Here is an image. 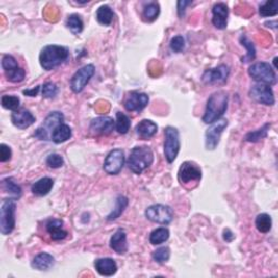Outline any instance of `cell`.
Wrapping results in <instances>:
<instances>
[{
	"mask_svg": "<svg viewBox=\"0 0 278 278\" xmlns=\"http://www.w3.org/2000/svg\"><path fill=\"white\" fill-rule=\"evenodd\" d=\"M269 128H271V124L267 123V124H265L263 126V128L259 129L258 131H254V132L248 133L245 136V140L249 141V142H258L260 140L266 138Z\"/></svg>",
	"mask_w": 278,
	"mask_h": 278,
	"instance_id": "obj_34",
	"label": "cell"
},
{
	"mask_svg": "<svg viewBox=\"0 0 278 278\" xmlns=\"http://www.w3.org/2000/svg\"><path fill=\"white\" fill-rule=\"evenodd\" d=\"M230 72L229 66L221 64L217 67H214V69L207 70L202 75L201 80L205 84H210V85H212V84H223L229 79Z\"/></svg>",
	"mask_w": 278,
	"mask_h": 278,
	"instance_id": "obj_14",
	"label": "cell"
},
{
	"mask_svg": "<svg viewBox=\"0 0 278 278\" xmlns=\"http://www.w3.org/2000/svg\"><path fill=\"white\" fill-rule=\"evenodd\" d=\"M54 180L50 178H44L33 184L32 192L37 197L47 196L54 187Z\"/></svg>",
	"mask_w": 278,
	"mask_h": 278,
	"instance_id": "obj_25",
	"label": "cell"
},
{
	"mask_svg": "<svg viewBox=\"0 0 278 278\" xmlns=\"http://www.w3.org/2000/svg\"><path fill=\"white\" fill-rule=\"evenodd\" d=\"M164 156L168 163H173L178 158L181 150L180 132L173 126H167L164 131Z\"/></svg>",
	"mask_w": 278,
	"mask_h": 278,
	"instance_id": "obj_6",
	"label": "cell"
},
{
	"mask_svg": "<svg viewBox=\"0 0 278 278\" xmlns=\"http://www.w3.org/2000/svg\"><path fill=\"white\" fill-rule=\"evenodd\" d=\"M3 191L9 195V199L19 200L22 196V188L12 179H5L2 182Z\"/></svg>",
	"mask_w": 278,
	"mask_h": 278,
	"instance_id": "obj_26",
	"label": "cell"
},
{
	"mask_svg": "<svg viewBox=\"0 0 278 278\" xmlns=\"http://www.w3.org/2000/svg\"><path fill=\"white\" fill-rule=\"evenodd\" d=\"M168 238H170V231L165 229V227H159V229L151 232L149 236V241L151 245L157 246L164 243Z\"/></svg>",
	"mask_w": 278,
	"mask_h": 278,
	"instance_id": "obj_28",
	"label": "cell"
},
{
	"mask_svg": "<svg viewBox=\"0 0 278 278\" xmlns=\"http://www.w3.org/2000/svg\"><path fill=\"white\" fill-rule=\"evenodd\" d=\"M115 129L120 134H128L131 129V120L128 115L122 112H116Z\"/></svg>",
	"mask_w": 278,
	"mask_h": 278,
	"instance_id": "obj_33",
	"label": "cell"
},
{
	"mask_svg": "<svg viewBox=\"0 0 278 278\" xmlns=\"http://www.w3.org/2000/svg\"><path fill=\"white\" fill-rule=\"evenodd\" d=\"M160 14V6L158 3H150L148 4L144 9V18L147 22H154L158 19Z\"/></svg>",
	"mask_w": 278,
	"mask_h": 278,
	"instance_id": "obj_36",
	"label": "cell"
},
{
	"mask_svg": "<svg viewBox=\"0 0 278 278\" xmlns=\"http://www.w3.org/2000/svg\"><path fill=\"white\" fill-rule=\"evenodd\" d=\"M7 80L11 82V83H21L24 81L25 79V71L23 69H21V67H16V69L12 70V71H9V72H6L5 73Z\"/></svg>",
	"mask_w": 278,
	"mask_h": 278,
	"instance_id": "obj_39",
	"label": "cell"
},
{
	"mask_svg": "<svg viewBox=\"0 0 278 278\" xmlns=\"http://www.w3.org/2000/svg\"><path fill=\"white\" fill-rule=\"evenodd\" d=\"M248 74L252 80H255L259 84H265V85L272 86L275 85L277 82L275 70L267 62H257L250 65Z\"/></svg>",
	"mask_w": 278,
	"mask_h": 278,
	"instance_id": "obj_4",
	"label": "cell"
},
{
	"mask_svg": "<svg viewBox=\"0 0 278 278\" xmlns=\"http://www.w3.org/2000/svg\"><path fill=\"white\" fill-rule=\"evenodd\" d=\"M223 238L226 242H232L235 239V235L231 230H224Z\"/></svg>",
	"mask_w": 278,
	"mask_h": 278,
	"instance_id": "obj_47",
	"label": "cell"
},
{
	"mask_svg": "<svg viewBox=\"0 0 278 278\" xmlns=\"http://www.w3.org/2000/svg\"><path fill=\"white\" fill-rule=\"evenodd\" d=\"M124 163V151L122 149H114L107 156L104 163V170L109 175H117L122 171Z\"/></svg>",
	"mask_w": 278,
	"mask_h": 278,
	"instance_id": "obj_11",
	"label": "cell"
},
{
	"mask_svg": "<svg viewBox=\"0 0 278 278\" xmlns=\"http://www.w3.org/2000/svg\"><path fill=\"white\" fill-rule=\"evenodd\" d=\"M202 178L201 168L191 161L184 162L179 171V181L183 185H187L189 183L199 182Z\"/></svg>",
	"mask_w": 278,
	"mask_h": 278,
	"instance_id": "obj_12",
	"label": "cell"
},
{
	"mask_svg": "<svg viewBox=\"0 0 278 278\" xmlns=\"http://www.w3.org/2000/svg\"><path fill=\"white\" fill-rule=\"evenodd\" d=\"M128 206H129L128 198L124 197V196L117 197L115 208L113 209V211L107 216V220L108 221H115L116 218H119L122 215V213L125 211V209L128 208Z\"/></svg>",
	"mask_w": 278,
	"mask_h": 278,
	"instance_id": "obj_29",
	"label": "cell"
},
{
	"mask_svg": "<svg viewBox=\"0 0 278 278\" xmlns=\"http://www.w3.org/2000/svg\"><path fill=\"white\" fill-rule=\"evenodd\" d=\"M170 47L172 49V52H174L176 54L182 53L184 50V48H185V39H184V37L182 35L174 36L171 39Z\"/></svg>",
	"mask_w": 278,
	"mask_h": 278,
	"instance_id": "obj_43",
	"label": "cell"
},
{
	"mask_svg": "<svg viewBox=\"0 0 278 278\" xmlns=\"http://www.w3.org/2000/svg\"><path fill=\"white\" fill-rule=\"evenodd\" d=\"M95 74V65L94 64H87L85 66L81 67V69L75 73L70 82L71 89L75 94H80L86 87L87 84L89 83L90 79L94 77Z\"/></svg>",
	"mask_w": 278,
	"mask_h": 278,
	"instance_id": "obj_8",
	"label": "cell"
},
{
	"mask_svg": "<svg viewBox=\"0 0 278 278\" xmlns=\"http://www.w3.org/2000/svg\"><path fill=\"white\" fill-rule=\"evenodd\" d=\"M96 18L99 24L104 25V27H109V25H111L113 21L114 13L110 7L104 5L99 7V9L97 10V13H96Z\"/></svg>",
	"mask_w": 278,
	"mask_h": 278,
	"instance_id": "obj_27",
	"label": "cell"
},
{
	"mask_svg": "<svg viewBox=\"0 0 278 278\" xmlns=\"http://www.w3.org/2000/svg\"><path fill=\"white\" fill-rule=\"evenodd\" d=\"M2 106L7 110L16 111L20 108V98L16 96L5 95L2 97Z\"/></svg>",
	"mask_w": 278,
	"mask_h": 278,
	"instance_id": "obj_37",
	"label": "cell"
},
{
	"mask_svg": "<svg viewBox=\"0 0 278 278\" xmlns=\"http://www.w3.org/2000/svg\"><path fill=\"white\" fill-rule=\"evenodd\" d=\"M229 7L224 3H217L212 8V23L217 30H225L229 20Z\"/></svg>",
	"mask_w": 278,
	"mask_h": 278,
	"instance_id": "obj_18",
	"label": "cell"
},
{
	"mask_svg": "<svg viewBox=\"0 0 278 278\" xmlns=\"http://www.w3.org/2000/svg\"><path fill=\"white\" fill-rule=\"evenodd\" d=\"M272 225H273L272 217L271 215H268L266 213H261L256 218V226L260 233L262 234L268 233L272 230Z\"/></svg>",
	"mask_w": 278,
	"mask_h": 278,
	"instance_id": "obj_31",
	"label": "cell"
},
{
	"mask_svg": "<svg viewBox=\"0 0 278 278\" xmlns=\"http://www.w3.org/2000/svg\"><path fill=\"white\" fill-rule=\"evenodd\" d=\"M66 27L75 35H79L83 32L84 22L79 14H71L66 20Z\"/></svg>",
	"mask_w": 278,
	"mask_h": 278,
	"instance_id": "obj_32",
	"label": "cell"
},
{
	"mask_svg": "<svg viewBox=\"0 0 278 278\" xmlns=\"http://www.w3.org/2000/svg\"><path fill=\"white\" fill-rule=\"evenodd\" d=\"M40 90V86H36V87H34L32 89H27V90H23V94L25 96H29V97H35L37 96V94L39 92Z\"/></svg>",
	"mask_w": 278,
	"mask_h": 278,
	"instance_id": "obj_46",
	"label": "cell"
},
{
	"mask_svg": "<svg viewBox=\"0 0 278 278\" xmlns=\"http://www.w3.org/2000/svg\"><path fill=\"white\" fill-rule=\"evenodd\" d=\"M191 5V2H185V0H181V2L178 3V13L180 18H183V15L185 14V11H186V7Z\"/></svg>",
	"mask_w": 278,
	"mask_h": 278,
	"instance_id": "obj_45",
	"label": "cell"
},
{
	"mask_svg": "<svg viewBox=\"0 0 278 278\" xmlns=\"http://www.w3.org/2000/svg\"><path fill=\"white\" fill-rule=\"evenodd\" d=\"M12 124L19 130H27L36 122V117L27 109H19L11 114Z\"/></svg>",
	"mask_w": 278,
	"mask_h": 278,
	"instance_id": "obj_16",
	"label": "cell"
},
{
	"mask_svg": "<svg viewBox=\"0 0 278 278\" xmlns=\"http://www.w3.org/2000/svg\"><path fill=\"white\" fill-rule=\"evenodd\" d=\"M239 40H240V44L243 47H246V49H247V55L241 58V62L242 63H248V62L254 61L256 59V56H257L255 45L251 43L250 39L246 35H241Z\"/></svg>",
	"mask_w": 278,
	"mask_h": 278,
	"instance_id": "obj_30",
	"label": "cell"
},
{
	"mask_svg": "<svg viewBox=\"0 0 278 278\" xmlns=\"http://www.w3.org/2000/svg\"><path fill=\"white\" fill-rule=\"evenodd\" d=\"M249 96L251 99L257 101L258 104L264 106H274L275 105V96L271 86L265 85V84H256L252 86L249 91Z\"/></svg>",
	"mask_w": 278,
	"mask_h": 278,
	"instance_id": "obj_9",
	"label": "cell"
},
{
	"mask_svg": "<svg viewBox=\"0 0 278 278\" xmlns=\"http://www.w3.org/2000/svg\"><path fill=\"white\" fill-rule=\"evenodd\" d=\"M12 157V151L9 146H7L5 144L0 145V161L2 162H7L9 161Z\"/></svg>",
	"mask_w": 278,
	"mask_h": 278,
	"instance_id": "obj_44",
	"label": "cell"
},
{
	"mask_svg": "<svg viewBox=\"0 0 278 278\" xmlns=\"http://www.w3.org/2000/svg\"><path fill=\"white\" fill-rule=\"evenodd\" d=\"M16 204L13 199H5L0 209V232L7 236L13 232L15 227Z\"/></svg>",
	"mask_w": 278,
	"mask_h": 278,
	"instance_id": "obj_5",
	"label": "cell"
},
{
	"mask_svg": "<svg viewBox=\"0 0 278 278\" xmlns=\"http://www.w3.org/2000/svg\"><path fill=\"white\" fill-rule=\"evenodd\" d=\"M115 126V122L110 116H100L90 122L89 130L96 135H109L111 134Z\"/></svg>",
	"mask_w": 278,
	"mask_h": 278,
	"instance_id": "obj_17",
	"label": "cell"
},
{
	"mask_svg": "<svg viewBox=\"0 0 278 278\" xmlns=\"http://www.w3.org/2000/svg\"><path fill=\"white\" fill-rule=\"evenodd\" d=\"M52 140L55 144H62L72 137V129L67 124H59L52 132Z\"/></svg>",
	"mask_w": 278,
	"mask_h": 278,
	"instance_id": "obj_24",
	"label": "cell"
},
{
	"mask_svg": "<svg viewBox=\"0 0 278 278\" xmlns=\"http://www.w3.org/2000/svg\"><path fill=\"white\" fill-rule=\"evenodd\" d=\"M64 121V116L62 113L55 111L50 113L44 122V125L41 128L37 129L35 132V136L39 138L40 140H48V132L49 131H54L55 128L59 124H62Z\"/></svg>",
	"mask_w": 278,
	"mask_h": 278,
	"instance_id": "obj_15",
	"label": "cell"
},
{
	"mask_svg": "<svg viewBox=\"0 0 278 278\" xmlns=\"http://www.w3.org/2000/svg\"><path fill=\"white\" fill-rule=\"evenodd\" d=\"M46 163L50 168H59V167L63 166L64 160H63L62 156L58 155V154H53V155L48 156V158L46 160Z\"/></svg>",
	"mask_w": 278,
	"mask_h": 278,
	"instance_id": "obj_42",
	"label": "cell"
},
{
	"mask_svg": "<svg viewBox=\"0 0 278 278\" xmlns=\"http://www.w3.org/2000/svg\"><path fill=\"white\" fill-rule=\"evenodd\" d=\"M110 247L117 255H125L128 252V237H126V233L123 230L119 229L112 235L110 239Z\"/></svg>",
	"mask_w": 278,
	"mask_h": 278,
	"instance_id": "obj_20",
	"label": "cell"
},
{
	"mask_svg": "<svg viewBox=\"0 0 278 278\" xmlns=\"http://www.w3.org/2000/svg\"><path fill=\"white\" fill-rule=\"evenodd\" d=\"M46 230L52 239L56 241L63 240L67 236V232L63 230V221L57 220V218H53V220L48 221Z\"/></svg>",
	"mask_w": 278,
	"mask_h": 278,
	"instance_id": "obj_21",
	"label": "cell"
},
{
	"mask_svg": "<svg viewBox=\"0 0 278 278\" xmlns=\"http://www.w3.org/2000/svg\"><path fill=\"white\" fill-rule=\"evenodd\" d=\"M154 163V153L147 146L135 147L132 149L128 160L130 170L135 174H141Z\"/></svg>",
	"mask_w": 278,
	"mask_h": 278,
	"instance_id": "obj_3",
	"label": "cell"
},
{
	"mask_svg": "<svg viewBox=\"0 0 278 278\" xmlns=\"http://www.w3.org/2000/svg\"><path fill=\"white\" fill-rule=\"evenodd\" d=\"M55 258L52 255L47 254V252H41L33 259L31 265L37 271H48L55 265Z\"/></svg>",
	"mask_w": 278,
	"mask_h": 278,
	"instance_id": "obj_22",
	"label": "cell"
},
{
	"mask_svg": "<svg viewBox=\"0 0 278 278\" xmlns=\"http://www.w3.org/2000/svg\"><path fill=\"white\" fill-rule=\"evenodd\" d=\"M149 104V96L144 92L132 91L124 100V108L130 112H140Z\"/></svg>",
	"mask_w": 278,
	"mask_h": 278,
	"instance_id": "obj_13",
	"label": "cell"
},
{
	"mask_svg": "<svg viewBox=\"0 0 278 278\" xmlns=\"http://www.w3.org/2000/svg\"><path fill=\"white\" fill-rule=\"evenodd\" d=\"M145 215L149 221L161 225L170 224L174 218L172 208L165 205H153L148 207L145 211Z\"/></svg>",
	"mask_w": 278,
	"mask_h": 278,
	"instance_id": "obj_7",
	"label": "cell"
},
{
	"mask_svg": "<svg viewBox=\"0 0 278 278\" xmlns=\"http://www.w3.org/2000/svg\"><path fill=\"white\" fill-rule=\"evenodd\" d=\"M2 66H3V70L6 73V72H9L16 69V67H19V64H18V61L15 60L14 57L10 55H5L2 60Z\"/></svg>",
	"mask_w": 278,
	"mask_h": 278,
	"instance_id": "obj_41",
	"label": "cell"
},
{
	"mask_svg": "<svg viewBox=\"0 0 278 278\" xmlns=\"http://www.w3.org/2000/svg\"><path fill=\"white\" fill-rule=\"evenodd\" d=\"M69 58V50L58 45H48L41 49L39 54V63L46 71L55 70Z\"/></svg>",
	"mask_w": 278,
	"mask_h": 278,
	"instance_id": "obj_2",
	"label": "cell"
},
{
	"mask_svg": "<svg viewBox=\"0 0 278 278\" xmlns=\"http://www.w3.org/2000/svg\"><path fill=\"white\" fill-rule=\"evenodd\" d=\"M158 132V125L151 120H142L136 126V133L141 139L154 137Z\"/></svg>",
	"mask_w": 278,
	"mask_h": 278,
	"instance_id": "obj_23",
	"label": "cell"
},
{
	"mask_svg": "<svg viewBox=\"0 0 278 278\" xmlns=\"http://www.w3.org/2000/svg\"><path fill=\"white\" fill-rule=\"evenodd\" d=\"M58 91H59V89L55 83L47 82L44 84L43 89H41V94H43L44 98L52 99L58 95Z\"/></svg>",
	"mask_w": 278,
	"mask_h": 278,
	"instance_id": "obj_40",
	"label": "cell"
},
{
	"mask_svg": "<svg viewBox=\"0 0 278 278\" xmlns=\"http://www.w3.org/2000/svg\"><path fill=\"white\" fill-rule=\"evenodd\" d=\"M229 106V95L225 91H216L210 96L207 103V108L202 122L206 124H213L214 122L221 120V117L227 110Z\"/></svg>",
	"mask_w": 278,
	"mask_h": 278,
	"instance_id": "obj_1",
	"label": "cell"
},
{
	"mask_svg": "<svg viewBox=\"0 0 278 278\" xmlns=\"http://www.w3.org/2000/svg\"><path fill=\"white\" fill-rule=\"evenodd\" d=\"M95 268L99 275L110 277L117 272V264L111 258H101L95 261Z\"/></svg>",
	"mask_w": 278,
	"mask_h": 278,
	"instance_id": "obj_19",
	"label": "cell"
},
{
	"mask_svg": "<svg viewBox=\"0 0 278 278\" xmlns=\"http://www.w3.org/2000/svg\"><path fill=\"white\" fill-rule=\"evenodd\" d=\"M229 125V121L223 119L214 122L206 132V148L207 150H214L218 144L224 130Z\"/></svg>",
	"mask_w": 278,
	"mask_h": 278,
	"instance_id": "obj_10",
	"label": "cell"
},
{
	"mask_svg": "<svg viewBox=\"0 0 278 278\" xmlns=\"http://www.w3.org/2000/svg\"><path fill=\"white\" fill-rule=\"evenodd\" d=\"M170 257H171V251L167 247L159 248L153 254V259L156 261L157 263H160V264L167 262Z\"/></svg>",
	"mask_w": 278,
	"mask_h": 278,
	"instance_id": "obj_38",
	"label": "cell"
},
{
	"mask_svg": "<svg viewBox=\"0 0 278 278\" xmlns=\"http://www.w3.org/2000/svg\"><path fill=\"white\" fill-rule=\"evenodd\" d=\"M260 15L263 18L267 16H275L278 13V4L276 0H268L264 5L260 7Z\"/></svg>",
	"mask_w": 278,
	"mask_h": 278,
	"instance_id": "obj_35",
	"label": "cell"
}]
</instances>
